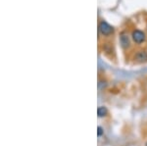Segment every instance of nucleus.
Wrapping results in <instances>:
<instances>
[{"label":"nucleus","instance_id":"nucleus-4","mask_svg":"<svg viewBox=\"0 0 147 146\" xmlns=\"http://www.w3.org/2000/svg\"><path fill=\"white\" fill-rule=\"evenodd\" d=\"M132 60L136 64L147 63V49H138L132 56Z\"/></svg>","mask_w":147,"mask_h":146},{"label":"nucleus","instance_id":"nucleus-8","mask_svg":"<svg viewBox=\"0 0 147 146\" xmlns=\"http://www.w3.org/2000/svg\"><path fill=\"white\" fill-rule=\"evenodd\" d=\"M104 135V129L102 126H99L98 128H97V135H98V137H100V136H102Z\"/></svg>","mask_w":147,"mask_h":146},{"label":"nucleus","instance_id":"nucleus-1","mask_svg":"<svg viewBox=\"0 0 147 146\" xmlns=\"http://www.w3.org/2000/svg\"><path fill=\"white\" fill-rule=\"evenodd\" d=\"M115 34V28L110 25L107 21L101 19L98 22V36H102L103 38H110Z\"/></svg>","mask_w":147,"mask_h":146},{"label":"nucleus","instance_id":"nucleus-9","mask_svg":"<svg viewBox=\"0 0 147 146\" xmlns=\"http://www.w3.org/2000/svg\"><path fill=\"white\" fill-rule=\"evenodd\" d=\"M146 30H147V22H146Z\"/></svg>","mask_w":147,"mask_h":146},{"label":"nucleus","instance_id":"nucleus-6","mask_svg":"<svg viewBox=\"0 0 147 146\" xmlns=\"http://www.w3.org/2000/svg\"><path fill=\"white\" fill-rule=\"evenodd\" d=\"M108 115V110L106 107L104 106H100V107L97 108V116L99 118H103V117H106Z\"/></svg>","mask_w":147,"mask_h":146},{"label":"nucleus","instance_id":"nucleus-10","mask_svg":"<svg viewBox=\"0 0 147 146\" xmlns=\"http://www.w3.org/2000/svg\"><path fill=\"white\" fill-rule=\"evenodd\" d=\"M145 146H147V142H146V143H145Z\"/></svg>","mask_w":147,"mask_h":146},{"label":"nucleus","instance_id":"nucleus-3","mask_svg":"<svg viewBox=\"0 0 147 146\" xmlns=\"http://www.w3.org/2000/svg\"><path fill=\"white\" fill-rule=\"evenodd\" d=\"M119 42L120 45L124 50H129V49L131 47V43H132V39L131 36L127 30H122L119 34Z\"/></svg>","mask_w":147,"mask_h":146},{"label":"nucleus","instance_id":"nucleus-2","mask_svg":"<svg viewBox=\"0 0 147 146\" xmlns=\"http://www.w3.org/2000/svg\"><path fill=\"white\" fill-rule=\"evenodd\" d=\"M130 36H131L132 42L136 45H141V44H143L147 40L146 32L140 29H137V28L134 29L130 32Z\"/></svg>","mask_w":147,"mask_h":146},{"label":"nucleus","instance_id":"nucleus-7","mask_svg":"<svg viewBox=\"0 0 147 146\" xmlns=\"http://www.w3.org/2000/svg\"><path fill=\"white\" fill-rule=\"evenodd\" d=\"M97 85H98L99 90H104V89H106V87L108 86V83L105 79H99L98 84H97Z\"/></svg>","mask_w":147,"mask_h":146},{"label":"nucleus","instance_id":"nucleus-5","mask_svg":"<svg viewBox=\"0 0 147 146\" xmlns=\"http://www.w3.org/2000/svg\"><path fill=\"white\" fill-rule=\"evenodd\" d=\"M102 49H103V52L106 54V55H112L114 54V48H113V45L111 42H103L102 44Z\"/></svg>","mask_w":147,"mask_h":146},{"label":"nucleus","instance_id":"nucleus-11","mask_svg":"<svg viewBox=\"0 0 147 146\" xmlns=\"http://www.w3.org/2000/svg\"><path fill=\"white\" fill-rule=\"evenodd\" d=\"M146 49H147V47H146Z\"/></svg>","mask_w":147,"mask_h":146}]
</instances>
